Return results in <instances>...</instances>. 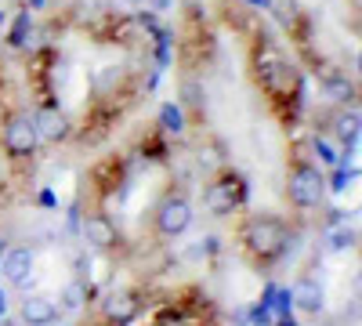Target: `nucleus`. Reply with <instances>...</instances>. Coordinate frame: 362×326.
I'll return each instance as SVG.
<instances>
[{"mask_svg":"<svg viewBox=\"0 0 362 326\" xmlns=\"http://www.w3.org/2000/svg\"><path fill=\"white\" fill-rule=\"evenodd\" d=\"M80 228H83V240H87L90 247H98V250H109V247H116V240H119L116 225H112L105 214H87Z\"/></svg>","mask_w":362,"mask_h":326,"instance_id":"nucleus-7","label":"nucleus"},{"mask_svg":"<svg viewBox=\"0 0 362 326\" xmlns=\"http://www.w3.org/2000/svg\"><path fill=\"white\" fill-rule=\"evenodd\" d=\"M351 177H355V170H344V167H341V170L334 174V189H337V192H344V189H348V182H351Z\"/></svg>","mask_w":362,"mask_h":326,"instance_id":"nucleus-23","label":"nucleus"},{"mask_svg":"<svg viewBox=\"0 0 362 326\" xmlns=\"http://www.w3.org/2000/svg\"><path fill=\"white\" fill-rule=\"evenodd\" d=\"M22 319H25L29 326H51V322L58 319V308H54V301H47V298H25V301H22Z\"/></svg>","mask_w":362,"mask_h":326,"instance_id":"nucleus-10","label":"nucleus"},{"mask_svg":"<svg viewBox=\"0 0 362 326\" xmlns=\"http://www.w3.org/2000/svg\"><path fill=\"white\" fill-rule=\"evenodd\" d=\"M315 153H319L322 163H337V153L329 149V141H322V138H315Z\"/></svg>","mask_w":362,"mask_h":326,"instance_id":"nucleus-20","label":"nucleus"},{"mask_svg":"<svg viewBox=\"0 0 362 326\" xmlns=\"http://www.w3.org/2000/svg\"><path fill=\"white\" fill-rule=\"evenodd\" d=\"M250 4H264V0H250Z\"/></svg>","mask_w":362,"mask_h":326,"instance_id":"nucleus-29","label":"nucleus"},{"mask_svg":"<svg viewBox=\"0 0 362 326\" xmlns=\"http://www.w3.org/2000/svg\"><path fill=\"white\" fill-rule=\"evenodd\" d=\"M334 131H337L341 141H348L351 149H355V141H358V112L355 109L351 112H341L337 120H334Z\"/></svg>","mask_w":362,"mask_h":326,"instance_id":"nucleus-14","label":"nucleus"},{"mask_svg":"<svg viewBox=\"0 0 362 326\" xmlns=\"http://www.w3.org/2000/svg\"><path fill=\"white\" fill-rule=\"evenodd\" d=\"M102 308L112 322H131L134 312H138V301L131 298V293H109V298L102 301Z\"/></svg>","mask_w":362,"mask_h":326,"instance_id":"nucleus-11","label":"nucleus"},{"mask_svg":"<svg viewBox=\"0 0 362 326\" xmlns=\"http://www.w3.org/2000/svg\"><path fill=\"white\" fill-rule=\"evenodd\" d=\"M290 298H293V305L300 308V312H312V315H319L322 312V286L315 283V279H300L293 290H290Z\"/></svg>","mask_w":362,"mask_h":326,"instance_id":"nucleus-9","label":"nucleus"},{"mask_svg":"<svg viewBox=\"0 0 362 326\" xmlns=\"http://www.w3.org/2000/svg\"><path fill=\"white\" fill-rule=\"evenodd\" d=\"M8 40H11V47H29V44H33V22H29V11L18 15V22H15Z\"/></svg>","mask_w":362,"mask_h":326,"instance_id":"nucleus-17","label":"nucleus"},{"mask_svg":"<svg viewBox=\"0 0 362 326\" xmlns=\"http://www.w3.org/2000/svg\"><path fill=\"white\" fill-rule=\"evenodd\" d=\"M116 80H119V69H116V66H105V69L98 73V87H112Z\"/></svg>","mask_w":362,"mask_h":326,"instance_id":"nucleus-22","label":"nucleus"},{"mask_svg":"<svg viewBox=\"0 0 362 326\" xmlns=\"http://www.w3.org/2000/svg\"><path fill=\"white\" fill-rule=\"evenodd\" d=\"M192 225V206L189 199H181V196H167L160 203V211H156V228L163 235H181Z\"/></svg>","mask_w":362,"mask_h":326,"instance_id":"nucleus-4","label":"nucleus"},{"mask_svg":"<svg viewBox=\"0 0 362 326\" xmlns=\"http://www.w3.org/2000/svg\"><path fill=\"white\" fill-rule=\"evenodd\" d=\"M83 301H87V283H69L66 290H62V305L69 308V312H80L83 308Z\"/></svg>","mask_w":362,"mask_h":326,"instance_id":"nucleus-18","label":"nucleus"},{"mask_svg":"<svg viewBox=\"0 0 362 326\" xmlns=\"http://www.w3.org/2000/svg\"><path fill=\"white\" fill-rule=\"evenodd\" d=\"M33 127H37V138H44V141H62L69 134V120L54 105H44L33 116Z\"/></svg>","mask_w":362,"mask_h":326,"instance_id":"nucleus-8","label":"nucleus"},{"mask_svg":"<svg viewBox=\"0 0 362 326\" xmlns=\"http://www.w3.org/2000/svg\"><path fill=\"white\" fill-rule=\"evenodd\" d=\"M247 247H250V254H257V257H276V254L286 250V232H283L279 221L257 218V221H250V228H247Z\"/></svg>","mask_w":362,"mask_h":326,"instance_id":"nucleus-2","label":"nucleus"},{"mask_svg":"<svg viewBox=\"0 0 362 326\" xmlns=\"http://www.w3.org/2000/svg\"><path fill=\"white\" fill-rule=\"evenodd\" d=\"M326 98H329V102H341V105L351 102V98H355L351 80H348V76H329V80H326Z\"/></svg>","mask_w":362,"mask_h":326,"instance_id":"nucleus-15","label":"nucleus"},{"mask_svg":"<svg viewBox=\"0 0 362 326\" xmlns=\"http://www.w3.org/2000/svg\"><path fill=\"white\" fill-rule=\"evenodd\" d=\"M153 4H156V11H167V4H170V0H153Z\"/></svg>","mask_w":362,"mask_h":326,"instance_id":"nucleus-26","label":"nucleus"},{"mask_svg":"<svg viewBox=\"0 0 362 326\" xmlns=\"http://www.w3.org/2000/svg\"><path fill=\"white\" fill-rule=\"evenodd\" d=\"M355 240H358L355 228H334V232H329V247H334V250H351Z\"/></svg>","mask_w":362,"mask_h":326,"instance_id":"nucleus-19","label":"nucleus"},{"mask_svg":"<svg viewBox=\"0 0 362 326\" xmlns=\"http://www.w3.org/2000/svg\"><path fill=\"white\" fill-rule=\"evenodd\" d=\"M127 4H141V0H127Z\"/></svg>","mask_w":362,"mask_h":326,"instance_id":"nucleus-30","label":"nucleus"},{"mask_svg":"<svg viewBox=\"0 0 362 326\" xmlns=\"http://www.w3.org/2000/svg\"><path fill=\"white\" fill-rule=\"evenodd\" d=\"M185 98H189L192 105H199V102H203V98H199V87H192V83H189V87H185Z\"/></svg>","mask_w":362,"mask_h":326,"instance_id":"nucleus-24","label":"nucleus"},{"mask_svg":"<svg viewBox=\"0 0 362 326\" xmlns=\"http://www.w3.org/2000/svg\"><path fill=\"white\" fill-rule=\"evenodd\" d=\"M326 192V177L319 174V167H308V163H300L293 174H290V199L297 206H319Z\"/></svg>","mask_w":362,"mask_h":326,"instance_id":"nucleus-3","label":"nucleus"},{"mask_svg":"<svg viewBox=\"0 0 362 326\" xmlns=\"http://www.w3.org/2000/svg\"><path fill=\"white\" fill-rule=\"evenodd\" d=\"M250 322H254V326H268V322H272V308H268V305H257V308L250 312Z\"/></svg>","mask_w":362,"mask_h":326,"instance_id":"nucleus-21","label":"nucleus"},{"mask_svg":"<svg viewBox=\"0 0 362 326\" xmlns=\"http://www.w3.org/2000/svg\"><path fill=\"white\" fill-rule=\"evenodd\" d=\"M0 272H4L15 286H29L33 283V250L29 247H15V250H8L4 254V264H0Z\"/></svg>","mask_w":362,"mask_h":326,"instance_id":"nucleus-6","label":"nucleus"},{"mask_svg":"<svg viewBox=\"0 0 362 326\" xmlns=\"http://www.w3.org/2000/svg\"><path fill=\"white\" fill-rule=\"evenodd\" d=\"M37 141H40V138H37L33 120H29V116H11L8 127H4V149H8L11 156H33Z\"/></svg>","mask_w":362,"mask_h":326,"instance_id":"nucleus-5","label":"nucleus"},{"mask_svg":"<svg viewBox=\"0 0 362 326\" xmlns=\"http://www.w3.org/2000/svg\"><path fill=\"white\" fill-rule=\"evenodd\" d=\"M243 199H247V185H243V177H235V174H225V177H218V182H210L206 192H203V206L214 218L232 214Z\"/></svg>","mask_w":362,"mask_h":326,"instance_id":"nucleus-1","label":"nucleus"},{"mask_svg":"<svg viewBox=\"0 0 362 326\" xmlns=\"http://www.w3.org/2000/svg\"><path fill=\"white\" fill-rule=\"evenodd\" d=\"M279 326H297V322H293L290 315H283V319H279Z\"/></svg>","mask_w":362,"mask_h":326,"instance_id":"nucleus-27","label":"nucleus"},{"mask_svg":"<svg viewBox=\"0 0 362 326\" xmlns=\"http://www.w3.org/2000/svg\"><path fill=\"white\" fill-rule=\"evenodd\" d=\"M160 127L167 134H181V131H185V112H181V105H174V102L160 105Z\"/></svg>","mask_w":362,"mask_h":326,"instance_id":"nucleus-13","label":"nucleus"},{"mask_svg":"<svg viewBox=\"0 0 362 326\" xmlns=\"http://www.w3.org/2000/svg\"><path fill=\"white\" fill-rule=\"evenodd\" d=\"M264 83L272 87V91H290V87H293L290 66H286V62H272V66L264 69Z\"/></svg>","mask_w":362,"mask_h":326,"instance_id":"nucleus-12","label":"nucleus"},{"mask_svg":"<svg viewBox=\"0 0 362 326\" xmlns=\"http://www.w3.org/2000/svg\"><path fill=\"white\" fill-rule=\"evenodd\" d=\"M4 315H8V293L0 290V319H4Z\"/></svg>","mask_w":362,"mask_h":326,"instance_id":"nucleus-25","label":"nucleus"},{"mask_svg":"<svg viewBox=\"0 0 362 326\" xmlns=\"http://www.w3.org/2000/svg\"><path fill=\"white\" fill-rule=\"evenodd\" d=\"M264 8L276 15L283 25H293L297 22V0H264Z\"/></svg>","mask_w":362,"mask_h":326,"instance_id":"nucleus-16","label":"nucleus"},{"mask_svg":"<svg viewBox=\"0 0 362 326\" xmlns=\"http://www.w3.org/2000/svg\"><path fill=\"white\" fill-rule=\"evenodd\" d=\"M29 4H33V8H40V4H44V0H29Z\"/></svg>","mask_w":362,"mask_h":326,"instance_id":"nucleus-28","label":"nucleus"}]
</instances>
